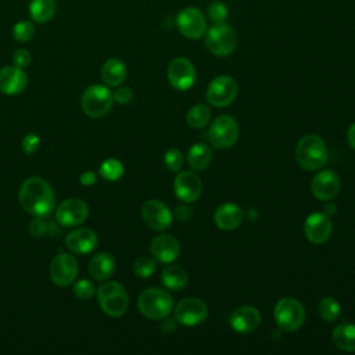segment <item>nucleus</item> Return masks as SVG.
<instances>
[{
  "label": "nucleus",
  "instance_id": "nucleus-1",
  "mask_svg": "<svg viewBox=\"0 0 355 355\" xmlns=\"http://www.w3.org/2000/svg\"><path fill=\"white\" fill-rule=\"evenodd\" d=\"M18 201L24 211L33 216H47L55 205V196L51 186L39 176L28 178L19 187Z\"/></svg>",
  "mask_w": 355,
  "mask_h": 355
},
{
  "label": "nucleus",
  "instance_id": "nucleus-2",
  "mask_svg": "<svg viewBox=\"0 0 355 355\" xmlns=\"http://www.w3.org/2000/svg\"><path fill=\"white\" fill-rule=\"evenodd\" d=\"M297 164L305 171H316L327 161V148L316 135H305L295 146Z\"/></svg>",
  "mask_w": 355,
  "mask_h": 355
},
{
  "label": "nucleus",
  "instance_id": "nucleus-3",
  "mask_svg": "<svg viewBox=\"0 0 355 355\" xmlns=\"http://www.w3.org/2000/svg\"><path fill=\"white\" fill-rule=\"evenodd\" d=\"M137 308L141 315L148 319L159 320L168 316L173 308V300L169 293L162 288H146L137 298Z\"/></svg>",
  "mask_w": 355,
  "mask_h": 355
},
{
  "label": "nucleus",
  "instance_id": "nucleus-4",
  "mask_svg": "<svg viewBox=\"0 0 355 355\" xmlns=\"http://www.w3.org/2000/svg\"><path fill=\"white\" fill-rule=\"evenodd\" d=\"M97 301L101 311L112 318L122 316L129 305L125 287L118 282H105L97 288Z\"/></svg>",
  "mask_w": 355,
  "mask_h": 355
},
{
  "label": "nucleus",
  "instance_id": "nucleus-5",
  "mask_svg": "<svg viewBox=\"0 0 355 355\" xmlns=\"http://www.w3.org/2000/svg\"><path fill=\"white\" fill-rule=\"evenodd\" d=\"M112 93L104 85L89 86L80 98V107L90 118H101L107 115L112 107Z\"/></svg>",
  "mask_w": 355,
  "mask_h": 355
},
{
  "label": "nucleus",
  "instance_id": "nucleus-6",
  "mask_svg": "<svg viewBox=\"0 0 355 355\" xmlns=\"http://www.w3.org/2000/svg\"><path fill=\"white\" fill-rule=\"evenodd\" d=\"M237 36L227 24H215L205 32V47L216 57H226L236 50Z\"/></svg>",
  "mask_w": 355,
  "mask_h": 355
},
{
  "label": "nucleus",
  "instance_id": "nucleus-7",
  "mask_svg": "<svg viewBox=\"0 0 355 355\" xmlns=\"http://www.w3.org/2000/svg\"><path fill=\"white\" fill-rule=\"evenodd\" d=\"M273 315L277 326L284 331H295L305 322V309L302 304L293 297L280 298L275 305Z\"/></svg>",
  "mask_w": 355,
  "mask_h": 355
},
{
  "label": "nucleus",
  "instance_id": "nucleus-8",
  "mask_svg": "<svg viewBox=\"0 0 355 355\" xmlns=\"http://www.w3.org/2000/svg\"><path fill=\"white\" fill-rule=\"evenodd\" d=\"M239 133V123L233 116L219 115L209 126L208 140L215 148L225 150L230 148L237 141Z\"/></svg>",
  "mask_w": 355,
  "mask_h": 355
},
{
  "label": "nucleus",
  "instance_id": "nucleus-9",
  "mask_svg": "<svg viewBox=\"0 0 355 355\" xmlns=\"http://www.w3.org/2000/svg\"><path fill=\"white\" fill-rule=\"evenodd\" d=\"M176 26L187 39H201L207 32V21L204 14L196 7H186L176 15Z\"/></svg>",
  "mask_w": 355,
  "mask_h": 355
},
{
  "label": "nucleus",
  "instance_id": "nucleus-10",
  "mask_svg": "<svg viewBox=\"0 0 355 355\" xmlns=\"http://www.w3.org/2000/svg\"><path fill=\"white\" fill-rule=\"evenodd\" d=\"M208 316V306L196 297L183 298L175 308V319L183 326H197Z\"/></svg>",
  "mask_w": 355,
  "mask_h": 355
},
{
  "label": "nucleus",
  "instance_id": "nucleus-11",
  "mask_svg": "<svg viewBox=\"0 0 355 355\" xmlns=\"http://www.w3.org/2000/svg\"><path fill=\"white\" fill-rule=\"evenodd\" d=\"M237 96V83L227 75L216 76L207 89V100L215 107H226L233 103Z\"/></svg>",
  "mask_w": 355,
  "mask_h": 355
},
{
  "label": "nucleus",
  "instance_id": "nucleus-12",
  "mask_svg": "<svg viewBox=\"0 0 355 355\" xmlns=\"http://www.w3.org/2000/svg\"><path fill=\"white\" fill-rule=\"evenodd\" d=\"M89 215L87 204L80 198H68L55 208V220L61 226L72 227L86 220Z\"/></svg>",
  "mask_w": 355,
  "mask_h": 355
},
{
  "label": "nucleus",
  "instance_id": "nucleus-13",
  "mask_svg": "<svg viewBox=\"0 0 355 355\" xmlns=\"http://www.w3.org/2000/svg\"><path fill=\"white\" fill-rule=\"evenodd\" d=\"M49 275L55 286L67 287L78 275V262L69 254H58L50 263Z\"/></svg>",
  "mask_w": 355,
  "mask_h": 355
},
{
  "label": "nucleus",
  "instance_id": "nucleus-14",
  "mask_svg": "<svg viewBox=\"0 0 355 355\" xmlns=\"http://www.w3.org/2000/svg\"><path fill=\"white\" fill-rule=\"evenodd\" d=\"M141 218L150 229L157 232L168 229L172 223L171 209L158 200H148L143 204Z\"/></svg>",
  "mask_w": 355,
  "mask_h": 355
},
{
  "label": "nucleus",
  "instance_id": "nucleus-15",
  "mask_svg": "<svg viewBox=\"0 0 355 355\" xmlns=\"http://www.w3.org/2000/svg\"><path fill=\"white\" fill-rule=\"evenodd\" d=\"M168 80L176 90H187L196 82V69L184 57H176L168 67Z\"/></svg>",
  "mask_w": 355,
  "mask_h": 355
},
{
  "label": "nucleus",
  "instance_id": "nucleus-16",
  "mask_svg": "<svg viewBox=\"0 0 355 355\" xmlns=\"http://www.w3.org/2000/svg\"><path fill=\"white\" fill-rule=\"evenodd\" d=\"M173 190L180 201L194 202L201 196L202 183L194 172L183 171L176 176L173 182Z\"/></svg>",
  "mask_w": 355,
  "mask_h": 355
},
{
  "label": "nucleus",
  "instance_id": "nucleus-17",
  "mask_svg": "<svg viewBox=\"0 0 355 355\" xmlns=\"http://www.w3.org/2000/svg\"><path fill=\"white\" fill-rule=\"evenodd\" d=\"M305 237L312 244H323L331 234V222L326 214H311L304 223Z\"/></svg>",
  "mask_w": 355,
  "mask_h": 355
},
{
  "label": "nucleus",
  "instance_id": "nucleus-18",
  "mask_svg": "<svg viewBox=\"0 0 355 355\" xmlns=\"http://www.w3.org/2000/svg\"><path fill=\"white\" fill-rule=\"evenodd\" d=\"M311 190L318 200H333L340 191V178L333 171H322L312 179Z\"/></svg>",
  "mask_w": 355,
  "mask_h": 355
},
{
  "label": "nucleus",
  "instance_id": "nucleus-19",
  "mask_svg": "<svg viewBox=\"0 0 355 355\" xmlns=\"http://www.w3.org/2000/svg\"><path fill=\"white\" fill-rule=\"evenodd\" d=\"M229 322L232 329L237 333H252L261 324V313L254 306L243 305L232 312Z\"/></svg>",
  "mask_w": 355,
  "mask_h": 355
},
{
  "label": "nucleus",
  "instance_id": "nucleus-20",
  "mask_svg": "<svg viewBox=\"0 0 355 355\" xmlns=\"http://www.w3.org/2000/svg\"><path fill=\"white\" fill-rule=\"evenodd\" d=\"M97 234L89 227H79L69 232L65 237L67 248L78 255L89 254L97 247Z\"/></svg>",
  "mask_w": 355,
  "mask_h": 355
},
{
  "label": "nucleus",
  "instance_id": "nucleus-21",
  "mask_svg": "<svg viewBox=\"0 0 355 355\" xmlns=\"http://www.w3.org/2000/svg\"><path fill=\"white\" fill-rule=\"evenodd\" d=\"M28 83V76L24 68L19 67H3L0 69V92L8 96L19 94L24 92Z\"/></svg>",
  "mask_w": 355,
  "mask_h": 355
},
{
  "label": "nucleus",
  "instance_id": "nucleus-22",
  "mask_svg": "<svg viewBox=\"0 0 355 355\" xmlns=\"http://www.w3.org/2000/svg\"><path fill=\"white\" fill-rule=\"evenodd\" d=\"M151 255L164 263L173 262L180 254V244L179 241L169 234H159L153 239L150 244Z\"/></svg>",
  "mask_w": 355,
  "mask_h": 355
},
{
  "label": "nucleus",
  "instance_id": "nucleus-23",
  "mask_svg": "<svg viewBox=\"0 0 355 355\" xmlns=\"http://www.w3.org/2000/svg\"><path fill=\"white\" fill-rule=\"evenodd\" d=\"M243 209L233 202L219 205L214 214L215 225L222 230H233L243 222Z\"/></svg>",
  "mask_w": 355,
  "mask_h": 355
},
{
  "label": "nucleus",
  "instance_id": "nucleus-24",
  "mask_svg": "<svg viewBox=\"0 0 355 355\" xmlns=\"http://www.w3.org/2000/svg\"><path fill=\"white\" fill-rule=\"evenodd\" d=\"M115 269V259L110 252H97L89 261L87 270L94 280H107Z\"/></svg>",
  "mask_w": 355,
  "mask_h": 355
},
{
  "label": "nucleus",
  "instance_id": "nucleus-25",
  "mask_svg": "<svg viewBox=\"0 0 355 355\" xmlns=\"http://www.w3.org/2000/svg\"><path fill=\"white\" fill-rule=\"evenodd\" d=\"M101 78L107 86L116 87L126 78V67L118 58L107 60L101 67Z\"/></svg>",
  "mask_w": 355,
  "mask_h": 355
},
{
  "label": "nucleus",
  "instance_id": "nucleus-26",
  "mask_svg": "<svg viewBox=\"0 0 355 355\" xmlns=\"http://www.w3.org/2000/svg\"><path fill=\"white\" fill-rule=\"evenodd\" d=\"M333 343L337 348L345 352H355V324L340 323L334 327L331 334Z\"/></svg>",
  "mask_w": 355,
  "mask_h": 355
},
{
  "label": "nucleus",
  "instance_id": "nucleus-27",
  "mask_svg": "<svg viewBox=\"0 0 355 355\" xmlns=\"http://www.w3.org/2000/svg\"><path fill=\"white\" fill-rule=\"evenodd\" d=\"M212 161V151L204 143H197L187 153V162L194 171H204Z\"/></svg>",
  "mask_w": 355,
  "mask_h": 355
},
{
  "label": "nucleus",
  "instance_id": "nucleus-28",
  "mask_svg": "<svg viewBox=\"0 0 355 355\" xmlns=\"http://www.w3.org/2000/svg\"><path fill=\"white\" fill-rule=\"evenodd\" d=\"M57 11L55 0H31L29 15L36 24L49 22Z\"/></svg>",
  "mask_w": 355,
  "mask_h": 355
},
{
  "label": "nucleus",
  "instance_id": "nucleus-29",
  "mask_svg": "<svg viewBox=\"0 0 355 355\" xmlns=\"http://www.w3.org/2000/svg\"><path fill=\"white\" fill-rule=\"evenodd\" d=\"M161 280L165 287H168L173 291H179L187 284L189 276L183 268H180L178 265H169V266L164 268V270L161 273Z\"/></svg>",
  "mask_w": 355,
  "mask_h": 355
},
{
  "label": "nucleus",
  "instance_id": "nucleus-30",
  "mask_svg": "<svg viewBox=\"0 0 355 355\" xmlns=\"http://www.w3.org/2000/svg\"><path fill=\"white\" fill-rule=\"evenodd\" d=\"M209 116H211L209 108L205 104H197L187 111L186 121L191 128L200 129L209 122Z\"/></svg>",
  "mask_w": 355,
  "mask_h": 355
},
{
  "label": "nucleus",
  "instance_id": "nucleus-31",
  "mask_svg": "<svg viewBox=\"0 0 355 355\" xmlns=\"http://www.w3.org/2000/svg\"><path fill=\"white\" fill-rule=\"evenodd\" d=\"M341 306L333 297H324L318 304V312L326 322H334L340 315Z\"/></svg>",
  "mask_w": 355,
  "mask_h": 355
},
{
  "label": "nucleus",
  "instance_id": "nucleus-32",
  "mask_svg": "<svg viewBox=\"0 0 355 355\" xmlns=\"http://www.w3.org/2000/svg\"><path fill=\"white\" fill-rule=\"evenodd\" d=\"M123 175V165L121 161L110 158L100 165V176L105 180L115 182Z\"/></svg>",
  "mask_w": 355,
  "mask_h": 355
},
{
  "label": "nucleus",
  "instance_id": "nucleus-33",
  "mask_svg": "<svg viewBox=\"0 0 355 355\" xmlns=\"http://www.w3.org/2000/svg\"><path fill=\"white\" fill-rule=\"evenodd\" d=\"M155 261L150 257H139L133 263V272L140 279H147L155 272Z\"/></svg>",
  "mask_w": 355,
  "mask_h": 355
},
{
  "label": "nucleus",
  "instance_id": "nucleus-34",
  "mask_svg": "<svg viewBox=\"0 0 355 355\" xmlns=\"http://www.w3.org/2000/svg\"><path fill=\"white\" fill-rule=\"evenodd\" d=\"M35 35V26L31 21H19L12 28V36L17 42H29Z\"/></svg>",
  "mask_w": 355,
  "mask_h": 355
},
{
  "label": "nucleus",
  "instance_id": "nucleus-35",
  "mask_svg": "<svg viewBox=\"0 0 355 355\" xmlns=\"http://www.w3.org/2000/svg\"><path fill=\"white\" fill-rule=\"evenodd\" d=\"M73 294L75 297H78L79 300L87 301L90 298H93V295L96 294V287L93 286L92 282L86 280V279H80L73 284Z\"/></svg>",
  "mask_w": 355,
  "mask_h": 355
},
{
  "label": "nucleus",
  "instance_id": "nucleus-36",
  "mask_svg": "<svg viewBox=\"0 0 355 355\" xmlns=\"http://www.w3.org/2000/svg\"><path fill=\"white\" fill-rule=\"evenodd\" d=\"M207 12H208L209 19H211L214 24H223L225 19H226V17H227V7H226L225 3L216 0V1L209 3Z\"/></svg>",
  "mask_w": 355,
  "mask_h": 355
},
{
  "label": "nucleus",
  "instance_id": "nucleus-37",
  "mask_svg": "<svg viewBox=\"0 0 355 355\" xmlns=\"http://www.w3.org/2000/svg\"><path fill=\"white\" fill-rule=\"evenodd\" d=\"M28 230L31 233V236L33 237H42L44 234H47L49 232L53 230V226L51 223L46 222L44 219H42V216H36V219H32L29 222V226H28Z\"/></svg>",
  "mask_w": 355,
  "mask_h": 355
},
{
  "label": "nucleus",
  "instance_id": "nucleus-38",
  "mask_svg": "<svg viewBox=\"0 0 355 355\" xmlns=\"http://www.w3.org/2000/svg\"><path fill=\"white\" fill-rule=\"evenodd\" d=\"M164 164L165 166L172 171V172H178L183 164V155L178 148H171L165 153L164 155Z\"/></svg>",
  "mask_w": 355,
  "mask_h": 355
},
{
  "label": "nucleus",
  "instance_id": "nucleus-39",
  "mask_svg": "<svg viewBox=\"0 0 355 355\" xmlns=\"http://www.w3.org/2000/svg\"><path fill=\"white\" fill-rule=\"evenodd\" d=\"M40 146V139L39 136L33 135V133H28L24 139H22V150L29 155L33 154Z\"/></svg>",
  "mask_w": 355,
  "mask_h": 355
},
{
  "label": "nucleus",
  "instance_id": "nucleus-40",
  "mask_svg": "<svg viewBox=\"0 0 355 355\" xmlns=\"http://www.w3.org/2000/svg\"><path fill=\"white\" fill-rule=\"evenodd\" d=\"M12 62L15 67L25 68L31 64V53L25 49H18L12 53Z\"/></svg>",
  "mask_w": 355,
  "mask_h": 355
},
{
  "label": "nucleus",
  "instance_id": "nucleus-41",
  "mask_svg": "<svg viewBox=\"0 0 355 355\" xmlns=\"http://www.w3.org/2000/svg\"><path fill=\"white\" fill-rule=\"evenodd\" d=\"M114 101L119 103V104H128L132 101L133 98V93L129 87H118L114 93H112Z\"/></svg>",
  "mask_w": 355,
  "mask_h": 355
},
{
  "label": "nucleus",
  "instance_id": "nucleus-42",
  "mask_svg": "<svg viewBox=\"0 0 355 355\" xmlns=\"http://www.w3.org/2000/svg\"><path fill=\"white\" fill-rule=\"evenodd\" d=\"M191 215H193V211H191V208L187 207V205H179V207H176V209H175V216H176L179 220L186 222V220H189V219L191 218Z\"/></svg>",
  "mask_w": 355,
  "mask_h": 355
},
{
  "label": "nucleus",
  "instance_id": "nucleus-43",
  "mask_svg": "<svg viewBox=\"0 0 355 355\" xmlns=\"http://www.w3.org/2000/svg\"><path fill=\"white\" fill-rule=\"evenodd\" d=\"M79 180H80V183H82L83 186H92V184H94V183H96L97 176H96V173H94V172L87 171V172H83V173L80 175Z\"/></svg>",
  "mask_w": 355,
  "mask_h": 355
},
{
  "label": "nucleus",
  "instance_id": "nucleus-44",
  "mask_svg": "<svg viewBox=\"0 0 355 355\" xmlns=\"http://www.w3.org/2000/svg\"><path fill=\"white\" fill-rule=\"evenodd\" d=\"M175 329H176V319H175V320L166 319V320H164L162 324H161V330H162L164 333H172Z\"/></svg>",
  "mask_w": 355,
  "mask_h": 355
},
{
  "label": "nucleus",
  "instance_id": "nucleus-45",
  "mask_svg": "<svg viewBox=\"0 0 355 355\" xmlns=\"http://www.w3.org/2000/svg\"><path fill=\"white\" fill-rule=\"evenodd\" d=\"M347 139H348L349 146L355 150V122L349 126V129L347 132Z\"/></svg>",
  "mask_w": 355,
  "mask_h": 355
},
{
  "label": "nucleus",
  "instance_id": "nucleus-46",
  "mask_svg": "<svg viewBox=\"0 0 355 355\" xmlns=\"http://www.w3.org/2000/svg\"><path fill=\"white\" fill-rule=\"evenodd\" d=\"M326 208H329L330 211H329V214H333L334 212V209H336V207L333 205V204H329V205H326Z\"/></svg>",
  "mask_w": 355,
  "mask_h": 355
}]
</instances>
